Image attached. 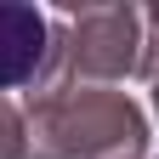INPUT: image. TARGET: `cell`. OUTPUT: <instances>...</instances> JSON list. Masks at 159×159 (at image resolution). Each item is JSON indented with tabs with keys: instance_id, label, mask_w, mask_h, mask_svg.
<instances>
[{
	"instance_id": "2",
	"label": "cell",
	"mask_w": 159,
	"mask_h": 159,
	"mask_svg": "<svg viewBox=\"0 0 159 159\" xmlns=\"http://www.w3.org/2000/svg\"><path fill=\"white\" fill-rule=\"evenodd\" d=\"M142 17L131 6H63V23L51 29V57L40 68L34 91H63L85 80H119L142 68Z\"/></svg>"
},
{
	"instance_id": "4",
	"label": "cell",
	"mask_w": 159,
	"mask_h": 159,
	"mask_svg": "<svg viewBox=\"0 0 159 159\" xmlns=\"http://www.w3.org/2000/svg\"><path fill=\"white\" fill-rule=\"evenodd\" d=\"M29 153V119L0 97V159H23Z\"/></svg>"
},
{
	"instance_id": "3",
	"label": "cell",
	"mask_w": 159,
	"mask_h": 159,
	"mask_svg": "<svg viewBox=\"0 0 159 159\" xmlns=\"http://www.w3.org/2000/svg\"><path fill=\"white\" fill-rule=\"evenodd\" d=\"M51 57V23L29 0H0V91L34 85Z\"/></svg>"
},
{
	"instance_id": "1",
	"label": "cell",
	"mask_w": 159,
	"mask_h": 159,
	"mask_svg": "<svg viewBox=\"0 0 159 159\" xmlns=\"http://www.w3.org/2000/svg\"><path fill=\"white\" fill-rule=\"evenodd\" d=\"M142 148H148V119L125 91L108 85L29 91L34 159H136Z\"/></svg>"
},
{
	"instance_id": "6",
	"label": "cell",
	"mask_w": 159,
	"mask_h": 159,
	"mask_svg": "<svg viewBox=\"0 0 159 159\" xmlns=\"http://www.w3.org/2000/svg\"><path fill=\"white\" fill-rule=\"evenodd\" d=\"M148 29H153V34H159V6H148Z\"/></svg>"
},
{
	"instance_id": "5",
	"label": "cell",
	"mask_w": 159,
	"mask_h": 159,
	"mask_svg": "<svg viewBox=\"0 0 159 159\" xmlns=\"http://www.w3.org/2000/svg\"><path fill=\"white\" fill-rule=\"evenodd\" d=\"M142 46H148V51H142V74L153 80V108H159V34H148Z\"/></svg>"
}]
</instances>
